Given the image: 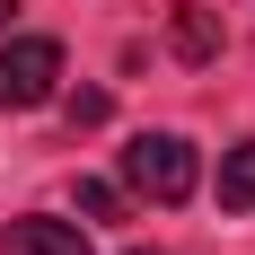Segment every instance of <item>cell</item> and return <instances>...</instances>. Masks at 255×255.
Listing matches in <instances>:
<instances>
[{
  "instance_id": "4",
  "label": "cell",
  "mask_w": 255,
  "mask_h": 255,
  "mask_svg": "<svg viewBox=\"0 0 255 255\" xmlns=\"http://www.w3.org/2000/svg\"><path fill=\"white\" fill-rule=\"evenodd\" d=\"M167 44H176V62H211L220 53V9H194L185 0L176 18H167Z\"/></svg>"
},
{
  "instance_id": "7",
  "label": "cell",
  "mask_w": 255,
  "mask_h": 255,
  "mask_svg": "<svg viewBox=\"0 0 255 255\" xmlns=\"http://www.w3.org/2000/svg\"><path fill=\"white\" fill-rule=\"evenodd\" d=\"M71 124H106V88H79V97H71Z\"/></svg>"
},
{
  "instance_id": "5",
  "label": "cell",
  "mask_w": 255,
  "mask_h": 255,
  "mask_svg": "<svg viewBox=\"0 0 255 255\" xmlns=\"http://www.w3.org/2000/svg\"><path fill=\"white\" fill-rule=\"evenodd\" d=\"M220 211H255V141L220 150Z\"/></svg>"
},
{
  "instance_id": "1",
  "label": "cell",
  "mask_w": 255,
  "mask_h": 255,
  "mask_svg": "<svg viewBox=\"0 0 255 255\" xmlns=\"http://www.w3.org/2000/svg\"><path fill=\"white\" fill-rule=\"evenodd\" d=\"M124 185L150 194V203H185V194L203 185V158H194L185 132H141V141L124 150Z\"/></svg>"
},
{
  "instance_id": "2",
  "label": "cell",
  "mask_w": 255,
  "mask_h": 255,
  "mask_svg": "<svg viewBox=\"0 0 255 255\" xmlns=\"http://www.w3.org/2000/svg\"><path fill=\"white\" fill-rule=\"evenodd\" d=\"M53 88H62V44H53V35H18V44H0V115L53 106Z\"/></svg>"
},
{
  "instance_id": "8",
  "label": "cell",
  "mask_w": 255,
  "mask_h": 255,
  "mask_svg": "<svg viewBox=\"0 0 255 255\" xmlns=\"http://www.w3.org/2000/svg\"><path fill=\"white\" fill-rule=\"evenodd\" d=\"M9 9H18V0H0V18H9Z\"/></svg>"
},
{
  "instance_id": "6",
  "label": "cell",
  "mask_w": 255,
  "mask_h": 255,
  "mask_svg": "<svg viewBox=\"0 0 255 255\" xmlns=\"http://www.w3.org/2000/svg\"><path fill=\"white\" fill-rule=\"evenodd\" d=\"M79 211H88V220H124V185H97V176H79Z\"/></svg>"
},
{
  "instance_id": "9",
  "label": "cell",
  "mask_w": 255,
  "mask_h": 255,
  "mask_svg": "<svg viewBox=\"0 0 255 255\" xmlns=\"http://www.w3.org/2000/svg\"><path fill=\"white\" fill-rule=\"evenodd\" d=\"M132 255H158V247H132Z\"/></svg>"
},
{
  "instance_id": "3",
  "label": "cell",
  "mask_w": 255,
  "mask_h": 255,
  "mask_svg": "<svg viewBox=\"0 0 255 255\" xmlns=\"http://www.w3.org/2000/svg\"><path fill=\"white\" fill-rule=\"evenodd\" d=\"M0 247L9 255H88V229L79 220H9Z\"/></svg>"
}]
</instances>
